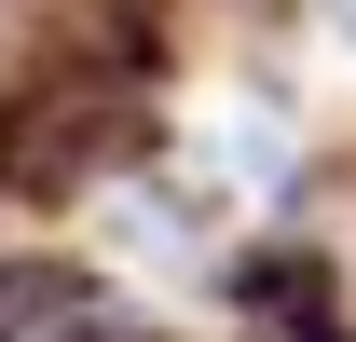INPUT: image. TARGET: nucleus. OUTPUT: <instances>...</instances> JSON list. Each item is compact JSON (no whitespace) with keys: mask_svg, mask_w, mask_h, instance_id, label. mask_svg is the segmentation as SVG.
<instances>
[{"mask_svg":"<svg viewBox=\"0 0 356 342\" xmlns=\"http://www.w3.org/2000/svg\"><path fill=\"white\" fill-rule=\"evenodd\" d=\"M233 315L247 329H343V274L329 260H233Z\"/></svg>","mask_w":356,"mask_h":342,"instance_id":"3","label":"nucleus"},{"mask_svg":"<svg viewBox=\"0 0 356 342\" xmlns=\"http://www.w3.org/2000/svg\"><path fill=\"white\" fill-rule=\"evenodd\" d=\"M124 329V288L83 274V260H0V342H83Z\"/></svg>","mask_w":356,"mask_h":342,"instance_id":"2","label":"nucleus"},{"mask_svg":"<svg viewBox=\"0 0 356 342\" xmlns=\"http://www.w3.org/2000/svg\"><path fill=\"white\" fill-rule=\"evenodd\" d=\"M137 151H151V110H137V83L96 96V69H55V83H28L0 110V192L14 206H69V192H96Z\"/></svg>","mask_w":356,"mask_h":342,"instance_id":"1","label":"nucleus"}]
</instances>
